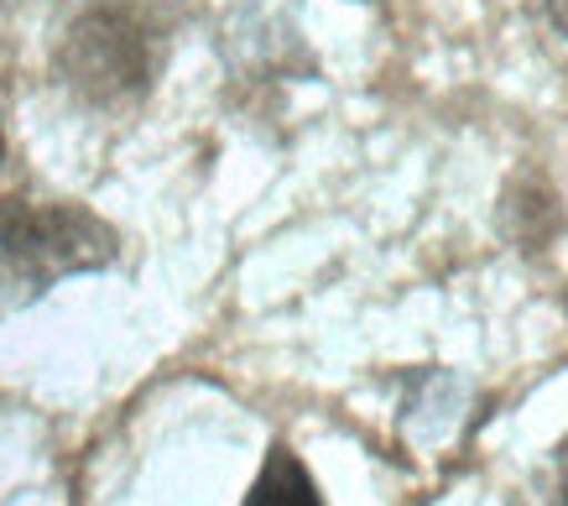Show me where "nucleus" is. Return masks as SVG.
Masks as SVG:
<instances>
[{
	"label": "nucleus",
	"instance_id": "nucleus-1",
	"mask_svg": "<svg viewBox=\"0 0 568 506\" xmlns=\"http://www.w3.org/2000/svg\"><path fill=\"white\" fill-rule=\"evenodd\" d=\"M162 58L168 27L152 0H84L58 37V73L94 110H125L152 94Z\"/></svg>",
	"mask_w": 568,
	"mask_h": 506
},
{
	"label": "nucleus",
	"instance_id": "nucleus-2",
	"mask_svg": "<svg viewBox=\"0 0 568 506\" xmlns=\"http://www.w3.org/2000/svg\"><path fill=\"white\" fill-rule=\"evenodd\" d=\"M121 256V235L84 204H0V314L27 308L63 277L100 272Z\"/></svg>",
	"mask_w": 568,
	"mask_h": 506
},
{
	"label": "nucleus",
	"instance_id": "nucleus-3",
	"mask_svg": "<svg viewBox=\"0 0 568 506\" xmlns=\"http://www.w3.org/2000/svg\"><path fill=\"white\" fill-rule=\"evenodd\" d=\"M241 506H324V496H318V480L308 475V465L287 444H272L256 486L245 490Z\"/></svg>",
	"mask_w": 568,
	"mask_h": 506
},
{
	"label": "nucleus",
	"instance_id": "nucleus-4",
	"mask_svg": "<svg viewBox=\"0 0 568 506\" xmlns=\"http://www.w3.org/2000/svg\"><path fill=\"white\" fill-rule=\"evenodd\" d=\"M558 496H564V506H568V444H564V454H558Z\"/></svg>",
	"mask_w": 568,
	"mask_h": 506
},
{
	"label": "nucleus",
	"instance_id": "nucleus-5",
	"mask_svg": "<svg viewBox=\"0 0 568 506\" xmlns=\"http://www.w3.org/2000/svg\"><path fill=\"white\" fill-rule=\"evenodd\" d=\"M548 11H552V21H558L564 37H568V0H548Z\"/></svg>",
	"mask_w": 568,
	"mask_h": 506
},
{
	"label": "nucleus",
	"instance_id": "nucleus-6",
	"mask_svg": "<svg viewBox=\"0 0 568 506\" xmlns=\"http://www.w3.org/2000/svg\"><path fill=\"white\" fill-rule=\"evenodd\" d=\"M0 158H6V136H0Z\"/></svg>",
	"mask_w": 568,
	"mask_h": 506
}]
</instances>
